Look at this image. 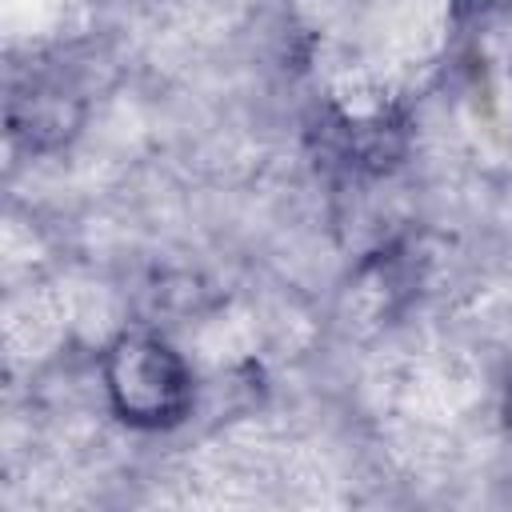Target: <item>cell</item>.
<instances>
[{
	"instance_id": "1",
	"label": "cell",
	"mask_w": 512,
	"mask_h": 512,
	"mask_svg": "<svg viewBox=\"0 0 512 512\" xmlns=\"http://www.w3.org/2000/svg\"><path fill=\"white\" fill-rule=\"evenodd\" d=\"M100 384L112 416L140 432L176 428L196 404L188 360L152 332H120L100 356Z\"/></svg>"
},
{
	"instance_id": "2",
	"label": "cell",
	"mask_w": 512,
	"mask_h": 512,
	"mask_svg": "<svg viewBox=\"0 0 512 512\" xmlns=\"http://www.w3.org/2000/svg\"><path fill=\"white\" fill-rule=\"evenodd\" d=\"M76 128H80V100L68 96L60 84H28V92L12 96L8 108L12 140H24L28 148H52L64 144Z\"/></svg>"
},
{
	"instance_id": "3",
	"label": "cell",
	"mask_w": 512,
	"mask_h": 512,
	"mask_svg": "<svg viewBox=\"0 0 512 512\" xmlns=\"http://www.w3.org/2000/svg\"><path fill=\"white\" fill-rule=\"evenodd\" d=\"M468 12H496V8H508L512 0H460Z\"/></svg>"
},
{
	"instance_id": "4",
	"label": "cell",
	"mask_w": 512,
	"mask_h": 512,
	"mask_svg": "<svg viewBox=\"0 0 512 512\" xmlns=\"http://www.w3.org/2000/svg\"><path fill=\"white\" fill-rule=\"evenodd\" d=\"M504 420H508V432H512V384H508V396H504Z\"/></svg>"
}]
</instances>
